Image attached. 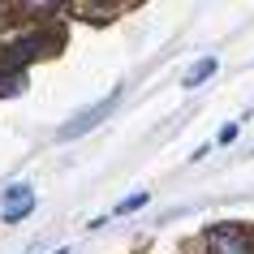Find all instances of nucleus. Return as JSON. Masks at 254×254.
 <instances>
[{"instance_id":"obj_1","label":"nucleus","mask_w":254,"mask_h":254,"mask_svg":"<svg viewBox=\"0 0 254 254\" xmlns=\"http://www.w3.org/2000/svg\"><path fill=\"white\" fill-rule=\"evenodd\" d=\"M207 250L211 254H254V241L246 237V228L224 224V228H211L207 233Z\"/></svg>"},{"instance_id":"obj_2","label":"nucleus","mask_w":254,"mask_h":254,"mask_svg":"<svg viewBox=\"0 0 254 254\" xmlns=\"http://www.w3.org/2000/svg\"><path fill=\"white\" fill-rule=\"evenodd\" d=\"M117 95H121V91H112L108 99L91 104V108H86V112H82L78 121H65V125H61V138H82L86 129H95V125H99V121H104L108 112H112V104H117Z\"/></svg>"},{"instance_id":"obj_3","label":"nucleus","mask_w":254,"mask_h":254,"mask_svg":"<svg viewBox=\"0 0 254 254\" xmlns=\"http://www.w3.org/2000/svg\"><path fill=\"white\" fill-rule=\"evenodd\" d=\"M4 224H17V220H26L30 211H35V190L30 186H9L4 190Z\"/></svg>"},{"instance_id":"obj_4","label":"nucleus","mask_w":254,"mask_h":254,"mask_svg":"<svg viewBox=\"0 0 254 254\" xmlns=\"http://www.w3.org/2000/svg\"><path fill=\"white\" fill-rule=\"evenodd\" d=\"M215 69H220V61H215V56H202L198 65H194V69H190V73H186V86H190V91H194V86H202V82L211 78Z\"/></svg>"},{"instance_id":"obj_5","label":"nucleus","mask_w":254,"mask_h":254,"mask_svg":"<svg viewBox=\"0 0 254 254\" xmlns=\"http://www.w3.org/2000/svg\"><path fill=\"white\" fill-rule=\"evenodd\" d=\"M138 207H147V194H129V198H121L117 202V215H129V211H138Z\"/></svg>"}]
</instances>
